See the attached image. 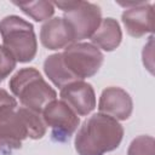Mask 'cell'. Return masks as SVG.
Returning <instances> with one entry per match:
<instances>
[{
  "instance_id": "e0dca14e",
  "label": "cell",
  "mask_w": 155,
  "mask_h": 155,
  "mask_svg": "<svg viewBox=\"0 0 155 155\" xmlns=\"http://www.w3.org/2000/svg\"><path fill=\"white\" fill-rule=\"evenodd\" d=\"M154 36L151 35L149 38L148 44L144 46L143 52H142V57H143V63L145 65V68L153 74V48H154Z\"/></svg>"
},
{
  "instance_id": "2e32d148",
  "label": "cell",
  "mask_w": 155,
  "mask_h": 155,
  "mask_svg": "<svg viewBox=\"0 0 155 155\" xmlns=\"http://www.w3.org/2000/svg\"><path fill=\"white\" fill-rule=\"evenodd\" d=\"M17 61L2 45H0V82H2L15 70Z\"/></svg>"
},
{
  "instance_id": "3957f363",
  "label": "cell",
  "mask_w": 155,
  "mask_h": 155,
  "mask_svg": "<svg viewBox=\"0 0 155 155\" xmlns=\"http://www.w3.org/2000/svg\"><path fill=\"white\" fill-rule=\"evenodd\" d=\"M0 34L2 46L17 62L28 63L35 58L38 40L31 23L16 15L6 16L0 21Z\"/></svg>"
},
{
  "instance_id": "8992f818",
  "label": "cell",
  "mask_w": 155,
  "mask_h": 155,
  "mask_svg": "<svg viewBox=\"0 0 155 155\" xmlns=\"http://www.w3.org/2000/svg\"><path fill=\"white\" fill-rule=\"evenodd\" d=\"M29 127L22 107H4L0 109V153L8 154L19 149L22 142L29 138Z\"/></svg>"
},
{
  "instance_id": "9c48e42d",
  "label": "cell",
  "mask_w": 155,
  "mask_h": 155,
  "mask_svg": "<svg viewBox=\"0 0 155 155\" xmlns=\"http://www.w3.org/2000/svg\"><path fill=\"white\" fill-rule=\"evenodd\" d=\"M61 101H63L79 116L88 115L96 108V93L91 84L81 80L74 81L61 88Z\"/></svg>"
},
{
  "instance_id": "ac0fdd59",
  "label": "cell",
  "mask_w": 155,
  "mask_h": 155,
  "mask_svg": "<svg viewBox=\"0 0 155 155\" xmlns=\"http://www.w3.org/2000/svg\"><path fill=\"white\" fill-rule=\"evenodd\" d=\"M7 105L17 107V102L6 90L0 88V109L4 107H7Z\"/></svg>"
},
{
  "instance_id": "277c9868",
  "label": "cell",
  "mask_w": 155,
  "mask_h": 155,
  "mask_svg": "<svg viewBox=\"0 0 155 155\" xmlns=\"http://www.w3.org/2000/svg\"><path fill=\"white\" fill-rule=\"evenodd\" d=\"M52 4L64 12L63 18L70 27L75 42L90 39L102 22V11L97 4L88 1H54Z\"/></svg>"
},
{
  "instance_id": "4fadbf2b",
  "label": "cell",
  "mask_w": 155,
  "mask_h": 155,
  "mask_svg": "<svg viewBox=\"0 0 155 155\" xmlns=\"http://www.w3.org/2000/svg\"><path fill=\"white\" fill-rule=\"evenodd\" d=\"M44 73L48 78V80L56 86V87H64L65 85L74 82L75 80L70 76V74L67 71L63 61H62V53H53L48 56L44 62Z\"/></svg>"
},
{
  "instance_id": "6da1fadb",
  "label": "cell",
  "mask_w": 155,
  "mask_h": 155,
  "mask_svg": "<svg viewBox=\"0 0 155 155\" xmlns=\"http://www.w3.org/2000/svg\"><path fill=\"white\" fill-rule=\"evenodd\" d=\"M124 138L122 125L102 113L82 122L75 134L74 145L79 155H104L119 148Z\"/></svg>"
},
{
  "instance_id": "7c38bea8",
  "label": "cell",
  "mask_w": 155,
  "mask_h": 155,
  "mask_svg": "<svg viewBox=\"0 0 155 155\" xmlns=\"http://www.w3.org/2000/svg\"><path fill=\"white\" fill-rule=\"evenodd\" d=\"M91 44L103 51L111 52L119 47L122 40V31L116 19L108 17L102 18V22L93 35L90 38Z\"/></svg>"
},
{
  "instance_id": "5bb4252c",
  "label": "cell",
  "mask_w": 155,
  "mask_h": 155,
  "mask_svg": "<svg viewBox=\"0 0 155 155\" xmlns=\"http://www.w3.org/2000/svg\"><path fill=\"white\" fill-rule=\"evenodd\" d=\"M23 13L33 18L35 22L48 21L54 13V6L51 1H21L13 2Z\"/></svg>"
},
{
  "instance_id": "7a4b0ae2",
  "label": "cell",
  "mask_w": 155,
  "mask_h": 155,
  "mask_svg": "<svg viewBox=\"0 0 155 155\" xmlns=\"http://www.w3.org/2000/svg\"><path fill=\"white\" fill-rule=\"evenodd\" d=\"M8 86L22 107L39 114L50 102L57 99V92L33 67L19 69L10 79Z\"/></svg>"
},
{
  "instance_id": "ba28073f",
  "label": "cell",
  "mask_w": 155,
  "mask_h": 155,
  "mask_svg": "<svg viewBox=\"0 0 155 155\" xmlns=\"http://www.w3.org/2000/svg\"><path fill=\"white\" fill-rule=\"evenodd\" d=\"M126 10L121 15L122 24L133 38H140L154 31V6L149 2H119Z\"/></svg>"
},
{
  "instance_id": "5b68a950",
  "label": "cell",
  "mask_w": 155,
  "mask_h": 155,
  "mask_svg": "<svg viewBox=\"0 0 155 155\" xmlns=\"http://www.w3.org/2000/svg\"><path fill=\"white\" fill-rule=\"evenodd\" d=\"M62 61L75 81L92 78L103 64L104 56L91 42H74L62 52Z\"/></svg>"
},
{
  "instance_id": "52a82bcc",
  "label": "cell",
  "mask_w": 155,
  "mask_h": 155,
  "mask_svg": "<svg viewBox=\"0 0 155 155\" xmlns=\"http://www.w3.org/2000/svg\"><path fill=\"white\" fill-rule=\"evenodd\" d=\"M42 120L51 130V137L54 142L68 140L80 125V117L63 101L54 99L50 102L41 113Z\"/></svg>"
},
{
  "instance_id": "9a60e30c",
  "label": "cell",
  "mask_w": 155,
  "mask_h": 155,
  "mask_svg": "<svg viewBox=\"0 0 155 155\" xmlns=\"http://www.w3.org/2000/svg\"><path fill=\"white\" fill-rule=\"evenodd\" d=\"M127 155H155V140L151 136H138L128 145Z\"/></svg>"
},
{
  "instance_id": "30bf717a",
  "label": "cell",
  "mask_w": 155,
  "mask_h": 155,
  "mask_svg": "<svg viewBox=\"0 0 155 155\" xmlns=\"http://www.w3.org/2000/svg\"><path fill=\"white\" fill-rule=\"evenodd\" d=\"M98 110L117 121L127 120L133 110V101L130 93L121 88L110 86L102 91L98 101Z\"/></svg>"
},
{
  "instance_id": "8fae6325",
  "label": "cell",
  "mask_w": 155,
  "mask_h": 155,
  "mask_svg": "<svg viewBox=\"0 0 155 155\" xmlns=\"http://www.w3.org/2000/svg\"><path fill=\"white\" fill-rule=\"evenodd\" d=\"M40 41L51 51L65 48L75 42L74 34L63 17H53L46 21L40 29Z\"/></svg>"
}]
</instances>
